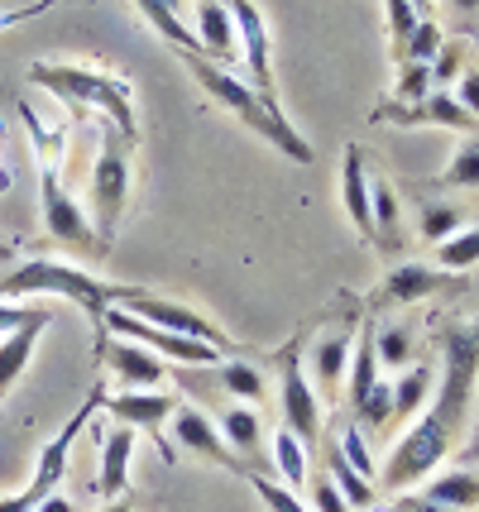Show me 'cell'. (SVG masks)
I'll use <instances>...</instances> for the list:
<instances>
[{"instance_id": "4316f807", "label": "cell", "mask_w": 479, "mask_h": 512, "mask_svg": "<svg viewBox=\"0 0 479 512\" xmlns=\"http://www.w3.org/2000/svg\"><path fill=\"white\" fill-rule=\"evenodd\" d=\"M216 383L226 388L230 398H245V407L269 398V383H264V374L254 369L250 359H226V364H216Z\"/></svg>"}, {"instance_id": "cb8c5ba5", "label": "cell", "mask_w": 479, "mask_h": 512, "mask_svg": "<svg viewBox=\"0 0 479 512\" xmlns=\"http://www.w3.org/2000/svg\"><path fill=\"white\" fill-rule=\"evenodd\" d=\"M216 426H221L226 446L254 469V460H259V446H264V422H259V412H254V407H226Z\"/></svg>"}, {"instance_id": "d6a6232c", "label": "cell", "mask_w": 479, "mask_h": 512, "mask_svg": "<svg viewBox=\"0 0 479 512\" xmlns=\"http://www.w3.org/2000/svg\"><path fill=\"white\" fill-rule=\"evenodd\" d=\"M432 96V67L427 63H403L398 82H393V106H417Z\"/></svg>"}, {"instance_id": "d6986e66", "label": "cell", "mask_w": 479, "mask_h": 512, "mask_svg": "<svg viewBox=\"0 0 479 512\" xmlns=\"http://www.w3.org/2000/svg\"><path fill=\"white\" fill-rule=\"evenodd\" d=\"M341 206L355 235L374 245V211H369V168H365V154L360 144H345V158H341Z\"/></svg>"}, {"instance_id": "83f0119b", "label": "cell", "mask_w": 479, "mask_h": 512, "mask_svg": "<svg viewBox=\"0 0 479 512\" xmlns=\"http://www.w3.org/2000/svg\"><path fill=\"white\" fill-rule=\"evenodd\" d=\"M326 465H331V484H336V493L350 503V512H355V508H374V498H379V493H374V484H369L360 469L345 465L341 450H326Z\"/></svg>"}, {"instance_id": "7dc6e473", "label": "cell", "mask_w": 479, "mask_h": 512, "mask_svg": "<svg viewBox=\"0 0 479 512\" xmlns=\"http://www.w3.org/2000/svg\"><path fill=\"white\" fill-rule=\"evenodd\" d=\"M159 5H163V10H173V15H178V10H183L187 0H159Z\"/></svg>"}, {"instance_id": "c3c4849f", "label": "cell", "mask_w": 479, "mask_h": 512, "mask_svg": "<svg viewBox=\"0 0 479 512\" xmlns=\"http://www.w3.org/2000/svg\"><path fill=\"white\" fill-rule=\"evenodd\" d=\"M412 10H417V15H427V10H432V0H412Z\"/></svg>"}, {"instance_id": "1f68e13d", "label": "cell", "mask_w": 479, "mask_h": 512, "mask_svg": "<svg viewBox=\"0 0 479 512\" xmlns=\"http://www.w3.org/2000/svg\"><path fill=\"white\" fill-rule=\"evenodd\" d=\"M384 15H388V53H393V63H403V48H408L422 15L412 10V0H384Z\"/></svg>"}, {"instance_id": "60d3db41", "label": "cell", "mask_w": 479, "mask_h": 512, "mask_svg": "<svg viewBox=\"0 0 479 512\" xmlns=\"http://www.w3.org/2000/svg\"><path fill=\"white\" fill-rule=\"evenodd\" d=\"M48 307H20V302H0V335L20 331V326H29L34 316H44Z\"/></svg>"}, {"instance_id": "e575fe53", "label": "cell", "mask_w": 479, "mask_h": 512, "mask_svg": "<svg viewBox=\"0 0 479 512\" xmlns=\"http://www.w3.org/2000/svg\"><path fill=\"white\" fill-rule=\"evenodd\" d=\"M436 53H441V24H436V20H417L408 48H403V63H427V67H432ZM403 63H398V67H403Z\"/></svg>"}, {"instance_id": "b9f144b4", "label": "cell", "mask_w": 479, "mask_h": 512, "mask_svg": "<svg viewBox=\"0 0 479 512\" xmlns=\"http://www.w3.org/2000/svg\"><path fill=\"white\" fill-rule=\"evenodd\" d=\"M312 512H350V503L336 493L331 479H312Z\"/></svg>"}, {"instance_id": "52a82bcc", "label": "cell", "mask_w": 479, "mask_h": 512, "mask_svg": "<svg viewBox=\"0 0 479 512\" xmlns=\"http://www.w3.org/2000/svg\"><path fill=\"white\" fill-rule=\"evenodd\" d=\"M101 402H106V388L96 383L92 393L82 398V407L68 417V426L48 441L44 450H39V460H34V479L24 484L15 498H0V512H34L39 503H44L48 493H58V484H63V474H68V455H72V441L92 426V417H101Z\"/></svg>"}, {"instance_id": "9c48e42d", "label": "cell", "mask_w": 479, "mask_h": 512, "mask_svg": "<svg viewBox=\"0 0 479 512\" xmlns=\"http://www.w3.org/2000/svg\"><path fill=\"white\" fill-rule=\"evenodd\" d=\"M115 307H120V312H130V316H139V321H149V326H159V331H173V335H187V340H202V345H216L221 355L235 350V340H230L216 321H206L202 312H192V307L173 302V297L139 292V288H120Z\"/></svg>"}, {"instance_id": "277c9868", "label": "cell", "mask_w": 479, "mask_h": 512, "mask_svg": "<svg viewBox=\"0 0 479 512\" xmlns=\"http://www.w3.org/2000/svg\"><path fill=\"white\" fill-rule=\"evenodd\" d=\"M34 139V149H39V206H44V230L58 240V245L77 249V254H106L101 240H96L92 221H87V211L72 201V192L58 182V154H63V130L53 134L48 125L29 134Z\"/></svg>"}, {"instance_id": "ffe728a7", "label": "cell", "mask_w": 479, "mask_h": 512, "mask_svg": "<svg viewBox=\"0 0 479 512\" xmlns=\"http://www.w3.org/2000/svg\"><path fill=\"white\" fill-rule=\"evenodd\" d=\"M374 120H393V125H446V130H479L470 115L460 111V101L451 91H432L417 106H379Z\"/></svg>"}, {"instance_id": "f6af8a7d", "label": "cell", "mask_w": 479, "mask_h": 512, "mask_svg": "<svg viewBox=\"0 0 479 512\" xmlns=\"http://www.w3.org/2000/svg\"><path fill=\"white\" fill-rule=\"evenodd\" d=\"M446 5H451V10H460V15H475V10H479V0H446Z\"/></svg>"}, {"instance_id": "8fae6325", "label": "cell", "mask_w": 479, "mask_h": 512, "mask_svg": "<svg viewBox=\"0 0 479 512\" xmlns=\"http://www.w3.org/2000/svg\"><path fill=\"white\" fill-rule=\"evenodd\" d=\"M101 412L115 417L120 426H130V431H144V436L159 446L163 460L173 465V455H178V450L168 446V436H163L168 417L178 412V398H173V393H159V388H125V393H106Z\"/></svg>"}, {"instance_id": "7402d4cb", "label": "cell", "mask_w": 479, "mask_h": 512, "mask_svg": "<svg viewBox=\"0 0 479 512\" xmlns=\"http://www.w3.org/2000/svg\"><path fill=\"white\" fill-rule=\"evenodd\" d=\"M369 211H374V245L384 254L403 249V201L388 178H369Z\"/></svg>"}, {"instance_id": "d4e9b609", "label": "cell", "mask_w": 479, "mask_h": 512, "mask_svg": "<svg viewBox=\"0 0 479 512\" xmlns=\"http://www.w3.org/2000/svg\"><path fill=\"white\" fill-rule=\"evenodd\" d=\"M432 383H436V369L432 364H408L398 383H393V417H412L422 412L427 398H432Z\"/></svg>"}, {"instance_id": "836d02e7", "label": "cell", "mask_w": 479, "mask_h": 512, "mask_svg": "<svg viewBox=\"0 0 479 512\" xmlns=\"http://www.w3.org/2000/svg\"><path fill=\"white\" fill-rule=\"evenodd\" d=\"M446 187H479V139H465L451 158V168L441 173Z\"/></svg>"}, {"instance_id": "6da1fadb", "label": "cell", "mask_w": 479, "mask_h": 512, "mask_svg": "<svg viewBox=\"0 0 479 512\" xmlns=\"http://www.w3.org/2000/svg\"><path fill=\"white\" fill-rule=\"evenodd\" d=\"M178 58H183V67L192 72V82L206 91V101H211V106H221L226 115H235L245 130H254L264 144H274L278 154H288L293 163H312V144L288 125V115L274 111V106H269L254 87H245L240 77H230L226 67L206 63L202 53H183V48H178Z\"/></svg>"}, {"instance_id": "f907efd6", "label": "cell", "mask_w": 479, "mask_h": 512, "mask_svg": "<svg viewBox=\"0 0 479 512\" xmlns=\"http://www.w3.org/2000/svg\"><path fill=\"white\" fill-rule=\"evenodd\" d=\"M475 44H479V34H475Z\"/></svg>"}, {"instance_id": "5bb4252c", "label": "cell", "mask_w": 479, "mask_h": 512, "mask_svg": "<svg viewBox=\"0 0 479 512\" xmlns=\"http://www.w3.org/2000/svg\"><path fill=\"white\" fill-rule=\"evenodd\" d=\"M173 422V450H187V455H202V460H211V465L230 469V474H240V479H250V474H259V469H250L235 450L226 446V436H221V426L211 422L206 412H197V407H187V402H178V412L168 417Z\"/></svg>"}, {"instance_id": "ba28073f", "label": "cell", "mask_w": 479, "mask_h": 512, "mask_svg": "<svg viewBox=\"0 0 479 512\" xmlns=\"http://www.w3.org/2000/svg\"><path fill=\"white\" fill-rule=\"evenodd\" d=\"M274 369H278V412H283V426L293 431L302 446L321 441V398L312 388V379H307V369H302V335L278 350Z\"/></svg>"}, {"instance_id": "603a6c76", "label": "cell", "mask_w": 479, "mask_h": 512, "mask_svg": "<svg viewBox=\"0 0 479 512\" xmlns=\"http://www.w3.org/2000/svg\"><path fill=\"white\" fill-rule=\"evenodd\" d=\"M53 321V312L34 316L29 326H20V331H10L5 340H0V398L20 383V374L29 369V359H34V345H39V335H44V326Z\"/></svg>"}, {"instance_id": "e0dca14e", "label": "cell", "mask_w": 479, "mask_h": 512, "mask_svg": "<svg viewBox=\"0 0 479 512\" xmlns=\"http://www.w3.org/2000/svg\"><path fill=\"white\" fill-rule=\"evenodd\" d=\"M192 15H197V44H202V58L216 67H226L240 58V39H235V20H230L226 0H197L192 5Z\"/></svg>"}, {"instance_id": "ab89813d", "label": "cell", "mask_w": 479, "mask_h": 512, "mask_svg": "<svg viewBox=\"0 0 479 512\" xmlns=\"http://www.w3.org/2000/svg\"><path fill=\"white\" fill-rule=\"evenodd\" d=\"M451 96L460 101V111L479 125V72H475V67H470V72H460V82H456V91H451Z\"/></svg>"}, {"instance_id": "7bdbcfd3", "label": "cell", "mask_w": 479, "mask_h": 512, "mask_svg": "<svg viewBox=\"0 0 479 512\" xmlns=\"http://www.w3.org/2000/svg\"><path fill=\"white\" fill-rule=\"evenodd\" d=\"M34 512H72V503H68V498H58V493H48V498Z\"/></svg>"}, {"instance_id": "681fc988", "label": "cell", "mask_w": 479, "mask_h": 512, "mask_svg": "<svg viewBox=\"0 0 479 512\" xmlns=\"http://www.w3.org/2000/svg\"><path fill=\"white\" fill-rule=\"evenodd\" d=\"M0 259H10V245H0Z\"/></svg>"}, {"instance_id": "4fadbf2b", "label": "cell", "mask_w": 479, "mask_h": 512, "mask_svg": "<svg viewBox=\"0 0 479 512\" xmlns=\"http://www.w3.org/2000/svg\"><path fill=\"white\" fill-rule=\"evenodd\" d=\"M230 20H235V39H240V53L250 63L254 91L278 111V91H274V39H269V20L254 0H226Z\"/></svg>"}, {"instance_id": "8992f818", "label": "cell", "mask_w": 479, "mask_h": 512, "mask_svg": "<svg viewBox=\"0 0 479 512\" xmlns=\"http://www.w3.org/2000/svg\"><path fill=\"white\" fill-rule=\"evenodd\" d=\"M130 139L115 130L111 120H101V149H96V173H92V230L101 249H111L115 225L130 206Z\"/></svg>"}, {"instance_id": "3957f363", "label": "cell", "mask_w": 479, "mask_h": 512, "mask_svg": "<svg viewBox=\"0 0 479 512\" xmlns=\"http://www.w3.org/2000/svg\"><path fill=\"white\" fill-rule=\"evenodd\" d=\"M29 82H34V87H44L48 96H58V101H72V106H96L101 120H111L130 144L139 139L130 82H120V77H111V72L72 67V63H34L29 67Z\"/></svg>"}, {"instance_id": "44dd1931", "label": "cell", "mask_w": 479, "mask_h": 512, "mask_svg": "<svg viewBox=\"0 0 479 512\" xmlns=\"http://www.w3.org/2000/svg\"><path fill=\"white\" fill-rule=\"evenodd\" d=\"M427 503L446 512H470L479 508V469L475 465H456V469H441L436 479H427V489H422Z\"/></svg>"}, {"instance_id": "ee69618b", "label": "cell", "mask_w": 479, "mask_h": 512, "mask_svg": "<svg viewBox=\"0 0 479 512\" xmlns=\"http://www.w3.org/2000/svg\"><path fill=\"white\" fill-rule=\"evenodd\" d=\"M101 512H135V498L120 493V498H111V503H101Z\"/></svg>"}, {"instance_id": "7c38bea8", "label": "cell", "mask_w": 479, "mask_h": 512, "mask_svg": "<svg viewBox=\"0 0 479 512\" xmlns=\"http://www.w3.org/2000/svg\"><path fill=\"white\" fill-rule=\"evenodd\" d=\"M355 302L345 297L341 312L326 316V326H321V335L312 340V379H317V388L326 393V398H336L345 383V369H350V350H355Z\"/></svg>"}, {"instance_id": "9a60e30c", "label": "cell", "mask_w": 479, "mask_h": 512, "mask_svg": "<svg viewBox=\"0 0 479 512\" xmlns=\"http://www.w3.org/2000/svg\"><path fill=\"white\" fill-rule=\"evenodd\" d=\"M446 283H456V278L441 273V268H432V264H393L384 273L379 292H374V307H412V302L441 292Z\"/></svg>"}, {"instance_id": "30bf717a", "label": "cell", "mask_w": 479, "mask_h": 512, "mask_svg": "<svg viewBox=\"0 0 479 512\" xmlns=\"http://www.w3.org/2000/svg\"><path fill=\"white\" fill-rule=\"evenodd\" d=\"M106 335L135 340V345H144L149 355L173 359V364H187V369H206V364L216 369V364H221V350H216V345H202V340H187V335L159 331V326H149V321H139V316L120 312V307H111V312H106V321H101V335H96V340H106Z\"/></svg>"}, {"instance_id": "d590c367", "label": "cell", "mask_w": 479, "mask_h": 512, "mask_svg": "<svg viewBox=\"0 0 479 512\" xmlns=\"http://www.w3.org/2000/svg\"><path fill=\"white\" fill-rule=\"evenodd\" d=\"M250 489L259 493V503H264V512H312L302 498H297L293 489H283V484H274V479H264V474H250Z\"/></svg>"}, {"instance_id": "ac0fdd59", "label": "cell", "mask_w": 479, "mask_h": 512, "mask_svg": "<svg viewBox=\"0 0 479 512\" xmlns=\"http://www.w3.org/2000/svg\"><path fill=\"white\" fill-rule=\"evenodd\" d=\"M92 436H101V479H96V498H101V503H111V498H120V493H130V455H135V431L115 422L111 431H96V426H92Z\"/></svg>"}, {"instance_id": "bcb514c9", "label": "cell", "mask_w": 479, "mask_h": 512, "mask_svg": "<svg viewBox=\"0 0 479 512\" xmlns=\"http://www.w3.org/2000/svg\"><path fill=\"white\" fill-rule=\"evenodd\" d=\"M465 465H479V436L470 441V446H465Z\"/></svg>"}, {"instance_id": "f546056e", "label": "cell", "mask_w": 479, "mask_h": 512, "mask_svg": "<svg viewBox=\"0 0 479 512\" xmlns=\"http://www.w3.org/2000/svg\"><path fill=\"white\" fill-rule=\"evenodd\" d=\"M436 264H441V273H465V268L479 264V225H465V230H456L451 240H441L436 245Z\"/></svg>"}, {"instance_id": "f35d334b", "label": "cell", "mask_w": 479, "mask_h": 512, "mask_svg": "<svg viewBox=\"0 0 479 512\" xmlns=\"http://www.w3.org/2000/svg\"><path fill=\"white\" fill-rule=\"evenodd\" d=\"M460 67H465V48H460V44H446L432 58V87L441 82V91H446V82H456V77H460Z\"/></svg>"}, {"instance_id": "4dcf8cb0", "label": "cell", "mask_w": 479, "mask_h": 512, "mask_svg": "<svg viewBox=\"0 0 479 512\" xmlns=\"http://www.w3.org/2000/svg\"><path fill=\"white\" fill-rule=\"evenodd\" d=\"M456 230H465V216H460V206H422V221H417V235H422V245H441V240H451Z\"/></svg>"}, {"instance_id": "5b68a950", "label": "cell", "mask_w": 479, "mask_h": 512, "mask_svg": "<svg viewBox=\"0 0 479 512\" xmlns=\"http://www.w3.org/2000/svg\"><path fill=\"white\" fill-rule=\"evenodd\" d=\"M479 383V321L475 326H441V393L432 398L427 417L446 426L451 436H460V426L470 417Z\"/></svg>"}, {"instance_id": "8d00e7d4", "label": "cell", "mask_w": 479, "mask_h": 512, "mask_svg": "<svg viewBox=\"0 0 479 512\" xmlns=\"http://www.w3.org/2000/svg\"><path fill=\"white\" fill-rule=\"evenodd\" d=\"M355 422H365V426H388L393 422V383H374L369 388V398L355 407Z\"/></svg>"}, {"instance_id": "2e32d148", "label": "cell", "mask_w": 479, "mask_h": 512, "mask_svg": "<svg viewBox=\"0 0 479 512\" xmlns=\"http://www.w3.org/2000/svg\"><path fill=\"white\" fill-rule=\"evenodd\" d=\"M96 355L106 359L115 369V379L125 383V388H159L163 379H168V369H163L159 355H149L144 345H135V340H96Z\"/></svg>"}, {"instance_id": "74e56055", "label": "cell", "mask_w": 479, "mask_h": 512, "mask_svg": "<svg viewBox=\"0 0 479 512\" xmlns=\"http://www.w3.org/2000/svg\"><path fill=\"white\" fill-rule=\"evenodd\" d=\"M336 450H341V460H345V465H350V469H360L365 479L374 474V460H369L365 441H360V426H345V431H341V446H336Z\"/></svg>"}, {"instance_id": "484cf974", "label": "cell", "mask_w": 479, "mask_h": 512, "mask_svg": "<svg viewBox=\"0 0 479 512\" xmlns=\"http://www.w3.org/2000/svg\"><path fill=\"white\" fill-rule=\"evenodd\" d=\"M374 359H379V374H403L412 364V326L403 321L374 326Z\"/></svg>"}, {"instance_id": "f1b7e54d", "label": "cell", "mask_w": 479, "mask_h": 512, "mask_svg": "<svg viewBox=\"0 0 479 512\" xmlns=\"http://www.w3.org/2000/svg\"><path fill=\"white\" fill-rule=\"evenodd\" d=\"M274 465H278V474H283V489L297 493L302 484H307V446L297 441L288 426L274 431Z\"/></svg>"}, {"instance_id": "7a4b0ae2", "label": "cell", "mask_w": 479, "mask_h": 512, "mask_svg": "<svg viewBox=\"0 0 479 512\" xmlns=\"http://www.w3.org/2000/svg\"><path fill=\"white\" fill-rule=\"evenodd\" d=\"M125 283H106V278H92V273H82V268L72 264H58V259H29V264H15L5 278H0V302H20V297H68L77 302L82 312L92 316L96 335H101V321L106 312L115 307V297H120Z\"/></svg>"}]
</instances>
